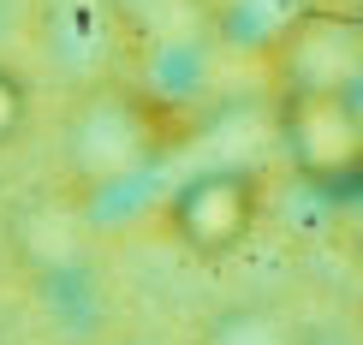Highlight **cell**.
<instances>
[{
    "label": "cell",
    "mask_w": 363,
    "mask_h": 345,
    "mask_svg": "<svg viewBox=\"0 0 363 345\" xmlns=\"http://www.w3.org/2000/svg\"><path fill=\"white\" fill-rule=\"evenodd\" d=\"M179 108L138 78H89L60 113V173L66 203L96 208L113 191L143 185L179 143Z\"/></svg>",
    "instance_id": "cell-1"
},
{
    "label": "cell",
    "mask_w": 363,
    "mask_h": 345,
    "mask_svg": "<svg viewBox=\"0 0 363 345\" xmlns=\"http://www.w3.org/2000/svg\"><path fill=\"white\" fill-rule=\"evenodd\" d=\"M268 215V179L245 167V161H226V167H208V173H191L179 179L167 197L155 203V232L167 238L179 256L191 262H233L238 250L256 238Z\"/></svg>",
    "instance_id": "cell-2"
},
{
    "label": "cell",
    "mask_w": 363,
    "mask_h": 345,
    "mask_svg": "<svg viewBox=\"0 0 363 345\" xmlns=\"http://www.w3.org/2000/svg\"><path fill=\"white\" fill-rule=\"evenodd\" d=\"M280 149L310 191L334 203L363 197V101L340 84H280Z\"/></svg>",
    "instance_id": "cell-3"
},
{
    "label": "cell",
    "mask_w": 363,
    "mask_h": 345,
    "mask_svg": "<svg viewBox=\"0 0 363 345\" xmlns=\"http://www.w3.org/2000/svg\"><path fill=\"white\" fill-rule=\"evenodd\" d=\"M36 131V89L12 60H0V155H12Z\"/></svg>",
    "instance_id": "cell-4"
},
{
    "label": "cell",
    "mask_w": 363,
    "mask_h": 345,
    "mask_svg": "<svg viewBox=\"0 0 363 345\" xmlns=\"http://www.w3.org/2000/svg\"><path fill=\"white\" fill-rule=\"evenodd\" d=\"M352 286H357V304H363V232H357V244H352Z\"/></svg>",
    "instance_id": "cell-5"
}]
</instances>
